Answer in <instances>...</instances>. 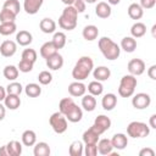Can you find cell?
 Returning a JSON list of instances; mask_svg holds the SVG:
<instances>
[{"instance_id":"6da1fadb","label":"cell","mask_w":156,"mask_h":156,"mask_svg":"<svg viewBox=\"0 0 156 156\" xmlns=\"http://www.w3.org/2000/svg\"><path fill=\"white\" fill-rule=\"evenodd\" d=\"M94 68V62L89 56H82L76 62L72 69V77L76 80H84L91 73Z\"/></svg>"},{"instance_id":"7a4b0ae2","label":"cell","mask_w":156,"mask_h":156,"mask_svg":"<svg viewBox=\"0 0 156 156\" xmlns=\"http://www.w3.org/2000/svg\"><path fill=\"white\" fill-rule=\"evenodd\" d=\"M99 49L101 51V54L104 55L105 58L113 61L116 58L119 57L121 54V48L108 37H102L101 39H99Z\"/></svg>"},{"instance_id":"3957f363","label":"cell","mask_w":156,"mask_h":156,"mask_svg":"<svg viewBox=\"0 0 156 156\" xmlns=\"http://www.w3.org/2000/svg\"><path fill=\"white\" fill-rule=\"evenodd\" d=\"M77 17H78L77 10L72 5H68L63 9L62 15L58 18V26L62 29L72 30L77 27Z\"/></svg>"},{"instance_id":"277c9868","label":"cell","mask_w":156,"mask_h":156,"mask_svg":"<svg viewBox=\"0 0 156 156\" xmlns=\"http://www.w3.org/2000/svg\"><path fill=\"white\" fill-rule=\"evenodd\" d=\"M136 85H138V80H136L135 76H133V74L123 76L121 78V82H119L118 94L122 98H129L134 94Z\"/></svg>"},{"instance_id":"5b68a950","label":"cell","mask_w":156,"mask_h":156,"mask_svg":"<svg viewBox=\"0 0 156 156\" xmlns=\"http://www.w3.org/2000/svg\"><path fill=\"white\" fill-rule=\"evenodd\" d=\"M127 134L132 138H145L150 134V128L146 123L133 121L127 126Z\"/></svg>"},{"instance_id":"8992f818","label":"cell","mask_w":156,"mask_h":156,"mask_svg":"<svg viewBox=\"0 0 156 156\" xmlns=\"http://www.w3.org/2000/svg\"><path fill=\"white\" fill-rule=\"evenodd\" d=\"M49 123H50L51 128L54 129V132L57 133V134L65 133V132L67 130V127H68L67 119H66L65 115H62L60 111H58V112H55V113H52V115L50 116Z\"/></svg>"},{"instance_id":"52a82bcc","label":"cell","mask_w":156,"mask_h":156,"mask_svg":"<svg viewBox=\"0 0 156 156\" xmlns=\"http://www.w3.org/2000/svg\"><path fill=\"white\" fill-rule=\"evenodd\" d=\"M150 104H151V98L146 93H138L132 99V105L136 110H144V108L149 107Z\"/></svg>"},{"instance_id":"ba28073f","label":"cell","mask_w":156,"mask_h":156,"mask_svg":"<svg viewBox=\"0 0 156 156\" xmlns=\"http://www.w3.org/2000/svg\"><path fill=\"white\" fill-rule=\"evenodd\" d=\"M91 127L101 135L104 132H106V130L110 129V127H111V119L107 116H105V115H100V116H98L95 118L94 124Z\"/></svg>"},{"instance_id":"9c48e42d","label":"cell","mask_w":156,"mask_h":156,"mask_svg":"<svg viewBox=\"0 0 156 156\" xmlns=\"http://www.w3.org/2000/svg\"><path fill=\"white\" fill-rule=\"evenodd\" d=\"M128 71L133 76H140L145 71V62L141 58H133L128 62Z\"/></svg>"},{"instance_id":"30bf717a","label":"cell","mask_w":156,"mask_h":156,"mask_svg":"<svg viewBox=\"0 0 156 156\" xmlns=\"http://www.w3.org/2000/svg\"><path fill=\"white\" fill-rule=\"evenodd\" d=\"M16 51H17V45L12 40H5L0 45V54L4 57H11L16 54Z\"/></svg>"},{"instance_id":"8fae6325","label":"cell","mask_w":156,"mask_h":156,"mask_svg":"<svg viewBox=\"0 0 156 156\" xmlns=\"http://www.w3.org/2000/svg\"><path fill=\"white\" fill-rule=\"evenodd\" d=\"M43 2L44 0H24L23 9L28 15H35L40 10Z\"/></svg>"},{"instance_id":"7c38bea8","label":"cell","mask_w":156,"mask_h":156,"mask_svg":"<svg viewBox=\"0 0 156 156\" xmlns=\"http://www.w3.org/2000/svg\"><path fill=\"white\" fill-rule=\"evenodd\" d=\"M46 66L52 71H57L63 66V57L58 52H56L46 58Z\"/></svg>"},{"instance_id":"4fadbf2b","label":"cell","mask_w":156,"mask_h":156,"mask_svg":"<svg viewBox=\"0 0 156 156\" xmlns=\"http://www.w3.org/2000/svg\"><path fill=\"white\" fill-rule=\"evenodd\" d=\"M87 91V87L80 82V80H76L73 83H71L68 85V93L72 95V96H83Z\"/></svg>"},{"instance_id":"5bb4252c","label":"cell","mask_w":156,"mask_h":156,"mask_svg":"<svg viewBox=\"0 0 156 156\" xmlns=\"http://www.w3.org/2000/svg\"><path fill=\"white\" fill-rule=\"evenodd\" d=\"M111 144L113 146V149H117V150H123L126 149V146L128 145V138L126 134L123 133H117L112 136L111 139Z\"/></svg>"},{"instance_id":"9a60e30c","label":"cell","mask_w":156,"mask_h":156,"mask_svg":"<svg viewBox=\"0 0 156 156\" xmlns=\"http://www.w3.org/2000/svg\"><path fill=\"white\" fill-rule=\"evenodd\" d=\"M4 105L9 110H17L21 105V99L20 95H13V94H6L4 99Z\"/></svg>"},{"instance_id":"2e32d148","label":"cell","mask_w":156,"mask_h":156,"mask_svg":"<svg viewBox=\"0 0 156 156\" xmlns=\"http://www.w3.org/2000/svg\"><path fill=\"white\" fill-rule=\"evenodd\" d=\"M101 105H102V108L106 110V111H111L116 107L117 105V96L112 93H108V94H105L102 100H101Z\"/></svg>"},{"instance_id":"e0dca14e","label":"cell","mask_w":156,"mask_h":156,"mask_svg":"<svg viewBox=\"0 0 156 156\" xmlns=\"http://www.w3.org/2000/svg\"><path fill=\"white\" fill-rule=\"evenodd\" d=\"M65 117H66L67 121H69V122H72V123H77V122H79V121L82 119V117H83V111H82V108H80L78 105H74V106L65 115Z\"/></svg>"},{"instance_id":"ac0fdd59","label":"cell","mask_w":156,"mask_h":156,"mask_svg":"<svg viewBox=\"0 0 156 156\" xmlns=\"http://www.w3.org/2000/svg\"><path fill=\"white\" fill-rule=\"evenodd\" d=\"M93 76L95 78V80H99V82H104V80H107L111 76V71L110 68L105 67V66H99L96 68H94V72H93Z\"/></svg>"},{"instance_id":"d6986e66","label":"cell","mask_w":156,"mask_h":156,"mask_svg":"<svg viewBox=\"0 0 156 156\" xmlns=\"http://www.w3.org/2000/svg\"><path fill=\"white\" fill-rule=\"evenodd\" d=\"M99 136H100V134L93 127H90L89 129H87L83 133L82 139H83L84 144H96L99 141Z\"/></svg>"},{"instance_id":"ffe728a7","label":"cell","mask_w":156,"mask_h":156,"mask_svg":"<svg viewBox=\"0 0 156 156\" xmlns=\"http://www.w3.org/2000/svg\"><path fill=\"white\" fill-rule=\"evenodd\" d=\"M95 13H96V16L100 17V18H108V17L111 16V7H110V5H108L107 2L101 1V2H99V4L96 5V7H95Z\"/></svg>"},{"instance_id":"44dd1931","label":"cell","mask_w":156,"mask_h":156,"mask_svg":"<svg viewBox=\"0 0 156 156\" xmlns=\"http://www.w3.org/2000/svg\"><path fill=\"white\" fill-rule=\"evenodd\" d=\"M82 34H83V38H84L85 40L93 41V40H95V39L98 38V35H99V29H98L96 26L89 24V26H85V27H84Z\"/></svg>"},{"instance_id":"7402d4cb","label":"cell","mask_w":156,"mask_h":156,"mask_svg":"<svg viewBox=\"0 0 156 156\" xmlns=\"http://www.w3.org/2000/svg\"><path fill=\"white\" fill-rule=\"evenodd\" d=\"M144 15V9L136 4V2H133L128 6V16L132 18V20H140Z\"/></svg>"},{"instance_id":"603a6c76","label":"cell","mask_w":156,"mask_h":156,"mask_svg":"<svg viewBox=\"0 0 156 156\" xmlns=\"http://www.w3.org/2000/svg\"><path fill=\"white\" fill-rule=\"evenodd\" d=\"M39 27L41 29L43 33H46V34H50V33H54L55 29H56V22L52 20V18H43L39 23Z\"/></svg>"},{"instance_id":"cb8c5ba5","label":"cell","mask_w":156,"mask_h":156,"mask_svg":"<svg viewBox=\"0 0 156 156\" xmlns=\"http://www.w3.org/2000/svg\"><path fill=\"white\" fill-rule=\"evenodd\" d=\"M96 146H98V152L101 154V155H110L113 150V146L111 144V140L110 139H101L96 143Z\"/></svg>"},{"instance_id":"d4e9b609","label":"cell","mask_w":156,"mask_h":156,"mask_svg":"<svg viewBox=\"0 0 156 156\" xmlns=\"http://www.w3.org/2000/svg\"><path fill=\"white\" fill-rule=\"evenodd\" d=\"M16 41L21 46H27L33 41V37L28 30H20L16 34Z\"/></svg>"},{"instance_id":"484cf974","label":"cell","mask_w":156,"mask_h":156,"mask_svg":"<svg viewBox=\"0 0 156 156\" xmlns=\"http://www.w3.org/2000/svg\"><path fill=\"white\" fill-rule=\"evenodd\" d=\"M57 52V49H56V46L52 44V41H46V43H44L43 45H41V48H40V56L43 57V58H48V57H50L51 55H54V54H56Z\"/></svg>"},{"instance_id":"4316f807","label":"cell","mask_w":156,"mask_h":156,"mask_svg":"<svg viewBox=\"0 0 156 156\" xmlns=\"http://www.w3.org/2000/svg\"><path fill=\"white\" fill-rule=\"evenodd\" d=\"M82 107L88 112L94 111L95 107H96V99L94 98V95H91V94L83 95V98H82Z\"/></svg>"},{"instance_id":"83f0119b","label":"cell","mask_w":156,"mask_h":156,"mask_svg":"<svg viewBox=\"0 0 156 156\" xmlns=\"http://www.w3.org/2000/svg\"><path fill=\"white\" fill-rule=\"evenodd\" d=\"M50 152H51L50 146L45 141H40V143L34 144V150H33L34 156H49Z\"/></svg>"},{"instance_id":"f1b7e54d","label":"cell","mask_w":156,"mask_h":156,"mask_svg":"<svg viewBox=\"0 0 156 156\" xmlns=\"http://www.w3.org/2000/svg\"><path fill=\"white\" fill-rule=\"evenodd\" d=\"M121 49L126 52H133L136 49V40L133 37H124L121 41Z\"/></svg>"},{"instance_id":"f546056e","label":"cell","mask_w":156,"mask_h":156,"mask_svg":"<svg viewBox=\"0 0 156 156\" xmlns=\"http://www.w3.org/2000/svg\"><path fill=\"white\" fill-rule=\"evenodd\" d=\"M9 156H20L22 154V145L17 140H11L6 144Z\"/></svg>"},{"instance_id":"4dcf8cb0","label":"cell","mask_w":156,"mask_h":156,"mask_svg":"<svg viewBox=\"0 0 156 156\" xmlns=\"http://www.w3.org/2000/svg\"><path fill=\"white\" fill-rule=\"evenodd\" d=\"M37 141V134L35 132L27 129L22 133V143L24 146H33Z\"/></svg>"},{"instance_id":"1f68e13d","label":"cell","mask_w":156,"mask_h":156,"mask_svg":"<svg viewBox=\"0 0 156 156\" xmlns=\"http://www.w3.org/2000/svg\"><path fill=\"white\" fill-rule=\"evenodd\" d=\"M24 93L29 98H37L41 94V88L37 83H28L24 88Z\"/></svg>"},{"instance_id":"d6a6232c","label":"cell","mask_w":156,"mask_h":156,"mask_svg":"<svg viewBox=\"0 0 156 156\" xmlns=\"http://www.w3.org/2000/svg\"><path fill=\"white\" fill-rule=\"evenodd\" d=\"M146 33V26L141 22H135L130 28V34L133 38H141Z\"/></svg>"},{"instance_id":"836d02e7","label":"cell","mask_w":156,"mask_h":156,"mask_svg":"<svg viewBox=\"0 0 156 156\" xmlns=\"http://www.w3.org/2000/svg\"><path fill=\"white\" fill-rule=\"evenodd\" d=\"M18 68L16 67V66H13V65H7V66H5V68H4V71H2V74H4V77L7 79V80H15L17 77H18Z\"/></svg>"},{"instance_id":"e575fe53","label":"cell","mask_w":156,"mask_h":156,"mask_svg":"<svg viewBox=\"0 0 156 156\" xmlns=\"http://www.w3.org/2000/svg\"><path fill=\"white\" fill-rule=\"evenodd\" d=\"M88 91H89L91 95H94V96H99V95L102 94L104 87H102L101 82H99V80H93V82H90V83L88 84Z\"/></svg>"},{"instance_id":"d590c367","label":"cell","mask_w":156,"mask_h":156,"mask_svg":"<svg viewBox=\"0 0 156 156\" xmlns=\"http://www.w3.org/2000/svg\"><path fill=\"white\" fill-rule=\"evenodd\" d=\"M74 101L71 99V98H63L60 100V104H58V110L62 115H66L73 106H74Z\"/></svg>"},{"instance_id":"8d00e7d4","label":"cell","mask_w":156,"mask_h":156,"mask_svg":"<svg viewBox=\"0 0 156 156\" xmlns=\"http://www.w3.org/2000/svg\"><path fill=\"white\" fill-rule=\"evenodd\" d=\"M52 44L56 46V49H62L66 45V34L62 32H56L52 37Z\"/></svg>"},{"instance_id":"74e56055","label":"cell","mask_w":156,"mask_h":156,"mask_svg":"<svg viewBox=\"0 0 156 156\" xmlns=\"http://www.w3.org/2000/svg\"><path fill=\"white\" fill-rule=\"evenodd\" d=\"M16 32V23L15 22H2L0 23V34L1 35H10Z\"/></svg>"},{"instance_id":"f35d334b","label":"cell","mask_w":156,"mask_h":156,"mask_svg":"<svg viewBox=\"0 0 156 156\" xmlns=\"http://www.w3.org/2000/svg\"><path fill=\"white\" fill-rule=\"evenodd\" d=\"M2 9H6V10H10L11 12H13L16 16L20 13V10H21V5H20V1L18 0H6L2 5Z\"/></svg>"},{"instance_id":"ab89813d","label":"cell","mask_w":156,"mask_h":156,"mask_svg":"<svg viewBox=\"0 0 156 156\" xmlns=\"http://www.w3.org/2000/svg\"><path fill=\"white\" fill-rule=\"evenodd\" d=\"M68 152H69L71 156H82L83 155V144H82V141H79V140L73 141L69 145Z\"/></svg>"},{"instance_id":"60d3db41","label":"cell","mask_w":156,"mask_h":156,"mask_svg":"<svg viewBox=\"0 0 156 156\" xmlns=\"http://www.w3.org/2000/svg\"><path fill=\"white\" fill-rule=\"evenodd\" d=\"M23 90V87L21 85V83L12 80L7 87H6V93L7 94H13V95H21Z\"/></svg>"},{"instance_id":"b9f144b4","label":"cell","mask_w":156,"mask_h":156,"mask_svg":"<svg viewBox=\"0 0 156 156\" xmlns=\"http://www.w3.org/2000/svg\"><path fill=\"white\" fill-rule=\"evenodd\" d=\"M16 20V15L13 12H11L10 10L2 9L0 11V22H15Z\"/></svg>"},{"instance_id":"7bdbcfd3","label":"cell","mask_w":156,"mask_h":156,"mask_svg":"<svg viewBox=\"0 0 156 156\" xmlns=\"http://www.w3.org/2000/svg\"><path fill=\"white\" fill-rule=\"evenodd\" d=\"M38 80H39L40 84H43V85H48V84L51 83V80H52V76H51V73H50L49 71H41V72L38 74Z\"/></svg>"},{"instance_id":"ee69618b","label":"cell","mask_w":156,"mask_h":156,"mask_svg":"<svg viewBox=\"0 0 156 156\" xmlns=\"http://www.w3.org/2000/svg\"><path fill=\"white\" fill-rule=\"evenodd\" d=\"M33 62H30V61H28V60H21L20 61V63H18V71L20 72H23V73H28V72H30L32 69H33Z\"/></svg>"},{"instance_id":"f6af8a7d","label":"cell","mask_w":156,"mask_h":156,"mask_svg":"<svg viewBox=\"0 0 156 156\" xmlns=\"http://www.w3.org/2000/svg\"><path fill=\"white\" fill-rule=\"evenodd\" d=\"M22 58L28 60V61L34 63L37 61V51L34 49H24L22 52Z\"/></svg>"},{"instance_id":"bcb514c9","label":"cell","mask_w":156,"mask_h":156,"mask_svg":"<svg viewBox=\"0 0 156 156\" xmlns=\"http://www.w3.org/2000/svg\"><path fill=\"white\" fill-rule=\"evenodd\" d=\"M83 154L87 156H96L98 155V146L96 144H85L83 149Z\"/></svg>"},{"instance_id":"7dc6e473","label":"cell","mask_w":156,"mask_h":156,"mask_svg":"<svg viewBox=\"0 0 156 156\" xmlns=\"http://www.w3.org/2000/svg\"><path fill=\"white\" fill-rule=\"evenodd\" d=\"M72 6L77 10L78 13L84 12V10H85V2H84V0H74L73 4H72Z\"/></svg>"},{"instance_id":"c3c4849f","label":"cell","mask_w":156,"mask_h":156,"mask_svg":"<svg viewBox=\"0 0 156 156\" xmlns=\"http://www.w3.org/2000/svg\"><path fill=\"white\" fill-rule=\"evenodd\" d=\"M155 4H156V0H140V6L143 7V9H152L154 6H155Z\"/></svg>"},{"instance_id":"681fc988","label":"cell","mask_w":156,"mask_h":156,"mask_svg":"<svg viewBox=\"0 0 156 156\" xmlns=\"http://www.w3.org/2000/svg\"><path fill=\"white\" fill-rule=\"evenodd\" d=\"M154 155H155V151L150 147H145L139 151V156H154Z\"/></svg>"},{"instance_id":"f907efd6","label":"cell","mask_w":156,"mask_h":156,"mask_svg":"<svg viewBox=\"0 0 156 156\" xmlns=\"http://www.w3.org/2000/svg\"><path fill=\"white\" fill-rule=\"evenodd\" d=\"M147 76H149L152 80L156 79V65H152V66L147 69Z\"/></svg>"},{"instance_id":"816d5d0a","label":"cell","mask_w":156,"mask_h":156,"mask_svg":"<svg viewBox=\"0 0 156 156\" xmlns=\"http://www.w3.org/2000/svg\"><path fill=\"white\" fill-rule=\"evenodd\" d=\"M5 113H6V107H5V105H2L0 102V121H2L5 118Z\"/></svg>"},{"instance_id":"f5cc1de1","label":"cell","mask_w":156,"mask_h":156,"mask_svg":"<svg viewBox=\"0 0 156 156\" xmlns=\"http://www.w3.org/2000/svg\"><path fill=\"white\" fill-rule=\"evenodd\" d=\"M6 89L2 87V85H0V102L1 101H4V99H5V96H6Z\"/></svg>"},{"instance_id":"db71d44e","label":"cell","mask_w":156,"mask_h":156,"mask_svg":"<svg viewBox=\"0 0 156 156\" xmlns=\"http://www.w3.org/2000/svg\"><path fill=\"white\" fill-rule=\"evenodd\" d=\"M150 127L151 128H154V129H156V115H152L151 117H150Z\"/></svg>"},{"instance_id":"11a10c76","label":"cell","mask_w":156,"mask_h":156,"mask_svg":"<svg viewBox=\"0 0 156 156\" xmlns=\"http://www.w3.org/2000/svg\"><path fill=\"white\" fill-rule=\"evenodd\" d=\"M0 156H9V152H7L6 145H4V146H1V147H0Z\"/></svg>"},{"instance_id":"9f6ffc18","label":"cell","mask_w":156,"mask_h":156,"mask_svg":"<svg viewBox=\"0 0 156 156\" xmlns=\"http://www.w3.org/2000/svg\"><path fill=\"white\" fill-rule=\"evenodd\" d=\"M107 2L110 5H118L121 2V0H107Z\"/></svg>"},{"instance_id":"6f0895ef","label":"cell","mask_w":156,"mask_h":156,"mask_svg":"<svg viewBox=\"0 0 156 156\" xmlns=\"http://www.w3.org/2000/svg\"><path fill=\"white\" fill-rule=\"evenodd\" d=\"M61 1H62L65 5H67V6H68V5H72L74 0H61Z\"/></svg>"},{"instance_id":"680465c9","label":"cell","mask_w":156,"mask_h":156,"mask_svg":"<svg viewBox=\"0 0 156 156\" xmlns=\"http://www.w3.org/2000/svg\"><path fill=\"white\" fill-rule=\"evenodd\" d=\"M96 0H84V2H88V4H94Z\"/></svg>"}]
</instances>
